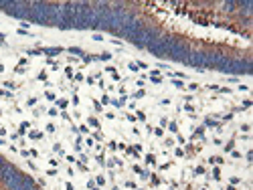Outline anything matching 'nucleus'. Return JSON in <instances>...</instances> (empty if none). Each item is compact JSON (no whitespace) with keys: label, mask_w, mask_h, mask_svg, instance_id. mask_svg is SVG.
<instances>
[{"label":"nucleus","mask_w":253,"mask_h":190,"mask_svg":"<svg viewBox=\"0 0 253 190\" xmlns=\"http://www.w3.org/2000/svg\"><path fill=\"white\" fill-rule=\"evenodd\" d=\"M190 55H192V49L186 45V43H182V41H174V45L170 47L168 55H166V59L170 61H174V63H182V65H186V61L190 59Z\"/></svg>","instance_id":"nucleus-1"},{"label":"nucleus","mask_w":253,"mask_h":190,"mask_svg":"<svg viewBox=\"0 0 253 190\" xmlns=\"http://www.w3.org/2000/svg\"><path fill=\"white\" fill-rule=\"evenodd\" d=\"M4 186H6L8 190H32L34 186H37V182H34L28 174H22V172L18 170V172H16V174H14V176H12Z\"/></svg>","instance_id":"nucleus-2"},{"label":"nucleus","mask_w":253,"mask_h":190,"mask_svg":"<svg viewBox=\"0 0 253 190\" xmlns=\"http://www.w3.org/2000/svg\"><path fill=\"white\" fill-rule=\"evenodd\" d=\"M174 36H162L160 41H156V43H150V45H146V49L150 51V53L154 55V57H160V59H166V55H168L170 47L174 45Z\"/></svg>","instance_id":"nucleus-3"},{"label":"nucleus","mask_w":253,"mask_h":190,"mask_svg":"<svg viewBox=\"0 0 253 190\" xmlns=\"http://www.w3.org/2000/svg\"><path fill=\"white\" fill-rule=\"evenodd\" d=\"M16 172H18V168H14L12 164L6 162L4 166H2V170H0V182H4V184H6V182H8V180H10Z\"/></svg>","instance_id":"nucleus-4"},{"label":"nucleus","mask_w":253,"mask_h":190,"mask_svg":"<svg viewBox=\"0 0 253 190\" xmlns=\"http://www.w3.org/2000/svg\"><path fill=\"white\" fill-rule=\"evenodd\" d=\"M45 55H49V57H55V55H59V53H63V49L61 47H45V49H41Z\"/></svg>","instance_id":"nucleus-5"},{"label":"nucleus","mask_w":253,"mask_h":190,"mask_svg":"<svg viewBox=\"0 0 253 190\" xmlns=\"http://www.w3.org/2000/svg\"><path fill=\"white\" fill-rule=\"evenodd\" d=\"M204 125H207V128H217V130L221 128V123H219V121H215V119H211V117H207V119H204Z\"/></svg>","instance_id":"nucleus-6"},{"label":"nucleus","mask_w":253,"mask_h":190,"mask_svg":"<svg viewBox=\"0 0 253 190\" xmlns=\"http://www.w3.org/2000/svg\"><path fill=\"white\" fill-rule=\"evenodd\" d=\"M150 79H152L154 83H160V81H162V77H160L158 71H152V73H150Z\"/></svg>","instance_id":"nucleus-7"},{"label":"nucleus","mask_w":253,"mask_h":190,"mask_svg":"<svg viewBox=\"0 0 253 190\" xmlns=\"http://www.w3.org/2000/svg\"><path fill=\"white\" fill-rule=\"evenodd\" d=\"M28 128H30V121H22V123H20V128H18V134H25Z\"/></svg>","instance_id":"nucleus-8"},{"label":"nucleus","mask_w":253,"mask_h":190,"mask_svg":"<svg viewBox=\"0 0 253 190\" xmlns=\"http://www.w3.org/2000/svg\"><path fill=\"white\" fill-rule=\"evenodd\" d=\"M28 137H30V140H41V137H43V132H30Z\"/></svg>","instance_id":"nucleus-9"},{"label":"nucleus","mask_w":253,"mask_h":190,"mask_svg":"<svg viewBox=\"0 0 253 190\" xmlns=\"http://www.w3.org/2000/svg\"><path fill=\"white\" fill-rule=\"evenodd\" d=\"M87 123H89L91 128H99V121H97L95 117H89V119H87Z\"/></svg>","instance_id":"nucleus-10"},{"label":"nucleus","mask_w":253,"mask_h":190,"mask_svg":"<svg viewBox=\"0 0 253 190\" xmlns=\"http://www.w3.org/2000/svg\"><path fill=\"white\" fill-rule=\"evenodd\" d=\"M69 53H73V55H83V51H81V49H77V47H71V49H69Z\"/></svg>","instance_id":"nucleus-11"},{"label":"nucleus","mask_w":253,"mask_h":190,"mask_svg":"<svg viewBox=\"0 0 253 190\" xmlns=\"http://www.w3.org/2000/svg\"><path fill=\"white\" fill-rule=\"evenodd\" d=\"M99 59H101V61H110V59H112V53H101Z\"/></svg>","instance_id":"nucleus-12"},{"label":"nucleus","mask_w":253,"mask_h":190,"mask_svg":"<svg viewBox=\"0 0 253 190\" xmlns=\"http://www.w3.org/2000/svg\"><path fill=\"white\" fill-rule=\"evenodd\" d=\"M57 105H59L61 109H65V107H67V99H59V101H57Z\"/></svg>","instance_id":"nucleus-13"},{"label":"nucleus","mask_w":253,"mask_h":190,"mask_svg":"<svg viewBox=\"0 0 253 190\" xmlns=\"http://www.w3.org/2000/svg\"><path fill=\"white\" fill-rule=\"evenodd\" d=\"M144 95H146V91H144V89H140L138 93H134V99H140V97H144Z\"/></svg>","instance_id":"nucleus-14"},{"label":"nucleus","mask_w":253,"mask_h":190,"mask_svg":"<svg viewBox=\"0 0 253 190\" xmlns=\"http://www.w3.org/2000/svg\"><path fill=\"white\" fill-rule=\"evenodd\" d=\"M146 162L148 164H156V158H154L152 154H148V156H146Z\"/></svg>","instance_id":"nucleus-15"},{"label":"nucleus","mask_w":253,"mask_h":190,"mask_svg":"<svg viewBox=\"0 0 253 190\" xmlns=\"http://www.w3.org/2000/svg\"><path fill=\"white\" fill-rule=\"evenodd\" d=\"M168 130H170V132H176V130H178V125H176L174 121H170V123H168Z\"/></svg>","instance_id":"nucleus-16"},{"label":"nucleus","mask_w":253,"mask_h":190,"mask_svg":"<svg viewBox=\"0 0 253 190\" xmlns=\"http://www.w3.org/2000/svg\"><path fill=\"white\" fill-rule=\"evenodd\" d=\"M39 81H47V73H45V71L39 73Z\"/></svg>","instance_id":"nucleus-17"},{"label":"nucleus","mask_w":253,"mask_h":190,"mask_svg":"<svg viewBox=\"0 0 253 190\" xmlns=\"http://www.w3.org/2000/svg\"><path fill=\"white\" fill-rule=\"evenodd\" d=\"M213 176H215V180H219V178H221V170H219V168H215V172H213Z\"/></svg>","instance_id":"nucleus-18"},{"label":"nucleus","mask_w":253,"mask_h":190,"mask_svg":"<svg viewBox=\"0 0 253 190\" xmlns=\"http://www.w3.org/2000/svg\"><path fill=\"white\" fill-rule=\"evenodd\" d=\"M93 107H95V111H103V109H101V103H99V101H93Z\"/></svg>","instance_id":"nucleus-19"},{"label":"nucleus","mask_w":253,"mask_h":190,"mask_svg":"<svg viewBox=\"0 0 253 190\" xmlns=\"http://www.w3.org/2000/svg\"><path fill=\"white\" fill-rule=\"evenodd\" d=\"M95 182L101 186V184H105V178H103V176H97V180H95Z\"/></svg>","instance_id":"nucleus-20"},{"label":"nucleus","mask_w":253,"mask_h":190,"mask_svg":"<svg viewBox=\"0 0 253 190\" xmlns=\"http://www.w3.org/2000/svg\"><path fill=\"white\" fill-rule=\"evenodd\" d=\"M195 172H197V176H200V174H204V168H202V166H198Z\"/></svg>","instance_id":"nucleus-21"},{"label":"nucleus","mask_w":253,"mask_h":190,"mask_svg":"<svg viewBox=\"0 0 253 190\" xmlns=\"http://www.w3.org/2000/svg\"><path fill=\"white\" fill-rule=\"evenodd\" d=\"M65 73H67V77H73V69H71V67H67V69H65Z\"/></svg>","instance_id":"nucleus-22"},{"label":"nucleus","mask_w":253,"mask_h":190,"mask_svg":"<svg viewBox=\"0 0 253 190\" xmlns=\"http://www.w3.org/2000/svg\"><path fill=\"white\" fill-rule=\"evenodd\" d=\"M233 146H235V144H233V142H229V144L225 146V150H227V152H231V150H233Z\"/></svg>","instance_id":"nucleus-23"},{"label":"nucleus","mask_w":253,"mask_h":190,"mask_svg":"<svg viewBox=\"0 0 253 190\" xmlns=\"http://www.w3.org/2000/svg\"><path fill=\"white\" fill-rule=\"evenodd\" d=\"M47 99H51V101H53V99H55V93H51V91H47Z\"/></svg>","instance_id":"nucleus-24"},{"label":"nucleus","mask_w":253,"mask_h":190,"mask_svg":"<svg viewBox=\"0 0 253 190\" xmlns=\"http://www.w3.org/2000/svg\"><path fill=\"white\" fill-rule=\"evenodd\" d=\"M0 95H4V97H12V93H8V91H2V89H0Z\"/></svg>","instance_id":"nucleus-25"},{"label":"nucleus","mask_w":253,"mask_h":190,"mask_svg":"<svg viewBox=\"0 0 253 190\" xmlns=\"http://www.w3.org/2000/svg\"><path fill=\"white\" fill-rule=\"evenodd\" d=\"M87 188H89V190L95 188V182H93V180H89V182H87Z\"/></svg>","instance_id":"nucleus-26"},{"label":"nucleus","mask_w":253,"mask_h":190,"mask_svg":"<svg viewBox=\"0 0 253 190\" xmlns=\"http://www.w3.org/2000/svg\"><path fill=\"white\" fill-rule=\"evenodd\" d=\"M136 115H138V119H142V121H144V119H146V115H144V113H142V111H138V113H136Z\"/></svg>","instance_id":"nucleus-27"},{"label":"nucleus","mask_w":253,"mask_h":190,"mask_svg":"<svg viewBox=\"0 0 253 190\" xmlns=\"http://www.w3.org/2000/svg\"><path fill=\"white\" fill-rule=\"evenodd\" d=\"M20 154H22V158H28V156H30V152H28V150H22Z\"/></svg>","instance_id":"nucleus-28"},{"label":"nucleus","mask_w":253,"mask_h":190,"mask_svg":"<svg viewBox=\"0 0 253 190\" xmlns=\"http://www.w3.org/2000/svg\"><path fill=\"white\" fill-rule=\"evenodd\" d=\"M65 188H67V190H75V188H73V184H71V182H67V184H65Z\"/></svg>","instance_id":"nucleus-29"},{"label":"nucleus","mask_w":253,"mask_h":190,"mask_svg":"<svg viewBox=\"0 0 253 190\" xmlns=\"http://www.w3.org/2000/svg\"><path fill=\"white\" fill-rule=\"evenodd\" d=\"M4 39H6V36H4V34H0V45L4 43Z\"/></svg>","instance_id":"nucleus-30"},{"label":"nucleus","mask_w":253,"mask_h":190,"mask_svg":"<svg viewBox=\"0 0 253 190\" xmlns=\"http://www.w3.org/2000/svg\"><path fill=\"white\" fill-rule=\"evenodd\" d=\"M202 190H204V188H202Z\"/></svg>","instance_id":"nucleus-31"}]
</instances>
